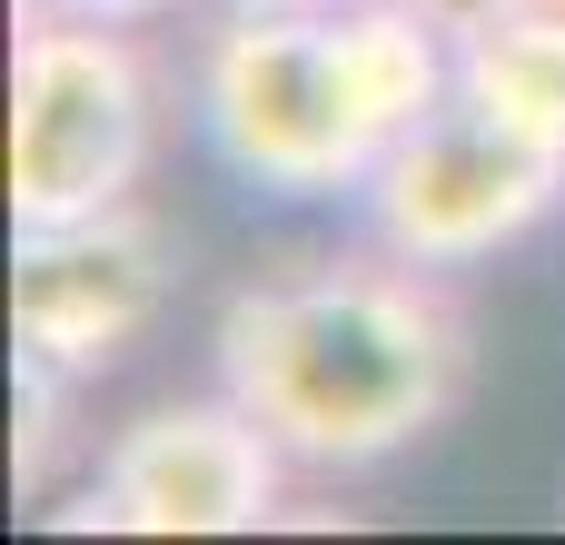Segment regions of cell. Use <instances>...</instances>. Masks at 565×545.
<instances>
[{
  "label": "cell",
  "mask_w": 565,
  "mask_h": 545,
  "mask_svg": "<svg viewBox=\"0 0 565 545\" xmlns=\"http://www.w3.org/2000/svg\"><path fill=\"white\" fill-rule=\"evenodd\" d=\"M209 357L298 477H367L467 397V308L397 248H318L258 268L218 308Z\"/></svg>",
  "instance_id": "obj_1"
},
{
  "label": "cell",
  "mask_w": 565,
  "mask_h": 545,
  "mask_svg": "<svg viewBox=\"0 0 565 545\" xmlns=\"http://www.w3.org/2000/svg\"><path fill=\"white\" fill-rule=\"evenodd\" d=\"M457 99V40L427 0H228V20L199 40L189 109L199 139L278 199H338L367 189V169Z\"/></svg>",
  "instance_id": "obj_2"
},
{
  "label": "cell",
  "mask_w": 565,
  "mask_h": 545,
  "mask_svg": "<svg viewBox=\"0 0 565 545\" xmlns=\"http://www.w3.org/2000/svg\"><path fill=\"white\" fill-rule=\"evenodd\" d=\"M159 159V70L129 20L40 10L10 50V228L89 218L139 199Z\"/></svg>",
  "instance_id": "obj_3"
},
{
  "label": "cell",
  "mask_w": 565,
  "mask_h": 545,
  "mask_svg": "<svg viewBox=\"0 0 565 545\" xmlns=\"http://www.w3.org/2000/svg\"><path fill=\"white\" fill-rule=\"evenodd\" d=\"M367 238L417 258V268H477L497 248H516L536 218L565 209V159L516 139L507 119H487L477 99H437L358 189Z\"/></svg>",
  "instance_id": "obj_4"
},
{
  "label": "cell",
  "mask_w": 565,
  "mask_h": 545,
  "mask_svg": "<svg viewBox=\"0 0 565 545\" xmlns=\"http://www.w3.org/2000/svg\"><path fill=\"white\" fill-rule=\"evenodd\" d=\"M298 457L218 387V397H169L139 407L109 447L89 496L60 526H99V536H258L288 506Z\"/></svg>",
  "instance_id": "obj_5"
},
{
  "label": "cell",
  "mask_w": 565,
  "mask_h": 545,
  "mask_svg": "<svg viewBox=\"0 0 565 545\" xmlns=\"http://www.w3.org/2000/svg\"><path fill=\"white\" fill-rule=\"evenodd\" d=\"M179 298V238L119 199L89 218H50V228H10V348L60 367V377H99L119 367Z\"/></svg>",
  "instance_id": "obj_6"
},
{
  "label": "cell",
  "mask_w": 565,
  "mask_h": 545,
  "mask_svg": "<svg viewBox=\"0 0 565 545\" xmlns=\"http://www.w3.org/2000/svg\"><path fill=\"white\" fill-rule=\"evenodd\" d=\"M457 99L565 159V0H457Z\"/></svg>",
  "instance_id": "obj_7"
},
{
  "label": "cell",
  "mask_w": 565,
  "mask_h": 545,
  "mask_svg": "<svg viewBox=\"0 0 565 545\" xmlns=\"http://www.w3.org/2000/svg\"><path fill=\"white\" fill-rule=\"evenodd\" d=\"M70 387L79 377H60V367L10 348V477H20V496H40L60 447H70Z\"/></svg>",
  "instance_id": "obj_8"
},
{
  "label": "cell",
  "mask_w": 565,
  "mask_h": 545,
  "mask_svg": "<svg viewBox=\"0 0 565 545\" xmlns=\"http://www.w3.org/2000/svg\"><path fill=\"white\" fill-rule=\"evenodd\" d=\"M40 10H79V20H159L169 0H40Z\"/></svg>",
  "instance_id": "obj_9"
},
{
  "label": "cell",
  "mask_w": 565,
  "mask_h": 545,
  "mask_svg": "<svg viewBox=\"0 0 565 545\" xmlns=\"http://www.w3.org/2000/svg\"><path fill=\"white\" fill-rule=\"evenodd\" d=\"M298 10H348V0H298Z\"/></svg>",
  "instance_id": "obj_10"
}]
</instances>
